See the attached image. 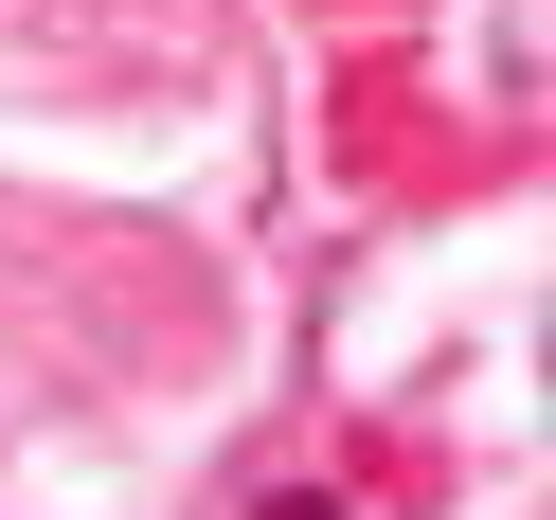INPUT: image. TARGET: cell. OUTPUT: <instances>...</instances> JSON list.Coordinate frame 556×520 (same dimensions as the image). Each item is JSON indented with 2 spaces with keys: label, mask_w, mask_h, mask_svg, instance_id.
<instances>
[]
</instances>
